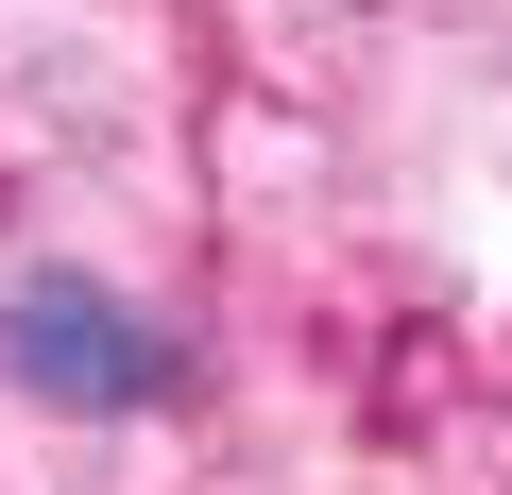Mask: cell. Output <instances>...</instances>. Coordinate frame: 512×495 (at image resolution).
<instances>
[{"mask_svg": "<svg viewBox=\"0 0 512 495\" xmlns=\"http://www.w3.org/2000/svg\"><path fill=\"white\" fill-rule=\"evenodd\" d=\"M0 376L35 410H154V393H188V342L103 274H18L0 291Z\"/></svg>", "mask_w": 512, "mask_h": 495, "instance_id": "6da1fadb", "label": "cell"}]
</instances>
